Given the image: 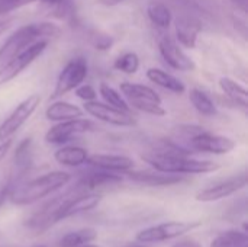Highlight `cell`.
<instances>
[{"label":"cell","mask_w":248,"mask_h":247,"mask_svg":"<svg viewBox=\"0 0 248 247\" xmlns=\"http://www.w3.org/2000/svg\"><path fill=\"white\" fill-rule=\"evenodd\" d=\"M60 33L61 29L51 22H35L16 29L0 48V70L35 42L51 41Z\"/></svg>","instance_id":"1"},{"label":"cell","mask_w":248,"mask_h":247,"mask_svg":"<svg viewBox=\"0 0 248 247\" xmlns=\"http://www.w3.org/2000/svg\"><path fill=\"white\" fill-rule=\"evenodd\" d=\"M70 179L71 176L67 172H49L32 181L13 185L9 199L15 205H31L65 186Z\"/></svg>","instance_id":"2"},{"label":"cell","mask_w":248,"mask_h":247,"mask_svg":"<svg viewBox=\"0 0 248 247\" xmlns=\"http://www.w3.org/2000/svg\"><path fill=\"white\" fill-rule=\"evenodd\" d=\"M144 160L151 165L153 169L171 175H199L211 173L219 169L218 163L209 160H196L190 159L187 154H170L154 151L144 156Z\"/></svg>","instance_id":"3"},{"label":"cell","mask_w":248,"mask_h":247,"mask_svg":"<svg viewBox=\"0 0 248 247\" xmlns=\"http://www.w3.org/2000/svg\"><path fill=\"white\" fill-rule=\"evenodd\" d=\"M121 92L124 93L129 106L154 116H164L166 109L161 106V98L158 93L144 84L138 83H122Z\"/></svg>","instance_id":"4"},{"label":"cell","mask_w":248,"mask_h":247,"mask_svg":"<svg viewBox=\"0 0 248 247\" xmlns=\"http://www.w3.org/2000/svg\"><path fill=\"white\" fill-rule=\"evenodd\" d=\"M201 221H169L161 223L154 227L144 229L137 234V240L142 243H160L170 239L182 237L183 234L192 231L193 229L199 227Z\"/></svg>","instance_id":"5"},{"label":"cell","mask_w":248,"mask_h":247,"mask_svg":"<svg viewBox=\"0 0 248 247\" xmlns=\"http://www.w3.org/2000/svg\"><path fill=\"white\" fill-rule=\"evenodd\" d=\"M87 61L83 57H76L73 60H70L65 67L61 70L54 92L51 95L52 99H57L71 90H74L77 86H80L84 79L87 77Z\"/></svg>","instance_id":"6"},{"label":"cell","mask_w":248,"mask_h":247,"mask_svg":"<svg viewBox=\"0 0 248 247\" xmlns=\"http://www.w3.org/2000/svg\"><path fill=\"white\" fill-rule=\"evenodd\" d=\"M39 102V95H31L26 99H23L0 124V141L10 138L31 118V115L36 111Z\"/></svg>","instance_id":"7"},{"label":"cell","mask_w":248,"mask_h":247,"mask_svg":"<svg viewBox=\"0 0 248 247\" xmlns=\"http://www.w3.org/2000/svg\"><path fill=\"white\" fill-rule=\"evenodd\" d=\"M94 124L84 118L60 121L57 125L48 130V132L45 134V140L49 144H65L80 134L94 131Z\"/></svg>","instance_id":"8"},{"label":"cell","mask_w":248,"mask_h":247,"mask_svg":"<svg viewBox=\"0 0 248 247\" xmlns=\"http://www.w3.org/2000/svg\"><path fill=\"white\" fill-rule=\"evenodd\" d=\"M189 144L196 151L211 153V154H228L230 151L235 148L234 140L224 137V135L203 131V128L202 130L199 128L193 135H190Z\"/></svg>","instance_id":"9"},{"label":"cell","mask_w":248,"mask_h":247,"mask_svg":"<svg viewBox=\"0 0 248 247\" xmlns=\"http://www.w3.org/2000/svg\"><path fill=\"white\" fill-rule=\"evenodd\" d=\"M247 172H241L235 176H231L219 183L208 186L196 194V201L199 202H214L222 198H227L247 186Z\"/></svg>","instance_id":"10"},{"label":"cell","mask_w":248,"mask_h":247,"mask_svg":"<svg viewBox=\"0 0 248 247\" xmlns=\"http://www.w3.org/2000/svg\"><path fill=\"white\" fill-rule=\"evenodd\" d=\"M84 111L92 115L93 118H97L102 122L115 125V127H132L135 125V118L131 112L121 111L118 108H113L108 103H102L97 100H90L84 103Z\"/></svg>","instance_id":"11"},{"label":"cell","mask_w":248,"mask_h":247,"mask_svg":"<svg viewBox=\"0 0 248 247\" xmlns=\"http://www.w3.org/2000/svg\"><path fill=\"white\" fill-rule=\"evenodd\" d=\"M48 42L49 41H38L33 45H31L29 48H26L23 52H20L19 55H16L4 68L0 70V84L7 83L12 79H15L28 66H31L39 55H42V52L48 47Z\"/></svg>","instance_id":"12"},{"label":"cell","mask_w":248,"mask_h":247,"mask_svg":"<svg viewBox=\"0 0 248 247\" xmlns=\"http://www.w3.org/2000/svg\"><path fill=\"white\" fill-rule=\"evenodd\" d=\"M158 49L164 61L174 70L193 71L196 68L193 60L180 48V45L169 35H164L158 41Z\"/></svg>","instance_id":"13"},{"label":"cell","mask_w":248,"mask_h":247,"mask_svg":"<svg viewBox=\"0 0 248 247\" xmlns=\"http://www.w3.org/2000/svg\"><path fill=\"white\" fill-rule=\"evenodd\" d=\"M86 163L96 169L108 172H128L134 167V160L128 156L119 154H92L87 156Z\"/></svg>","instance_id":"14"},{"label":"cell","mask_w":248,"mask_h":247,"mask_svg":"<svg viewBox=\"0 0 248 247\" xmlns=\"http://www.w3.org/2000/svg\"><path fill=\"white\" fill-rule=\"evenodd\" d=\"M202 23L198 17L182 15L176 19V38L186 48H195Z\"/></svg>","instance_id":"15"},{"label":"cell","mask_w":248,"mask_h":247,"mask_svg":"<svg viewBox=\"0 0 248 247\" xmlns=\"http://www.w3.org/2000/svg\"><path fill=\"white\" fill-rule=\"evenodd\" d=\"M128 178L137 183L145 185V186H170V185H176L183 182L185 179L182 176L177 175H171V173H164V172H131L128 170Z\"/></svg>","instance_id":"16"},{"label":"cell","mask_w":248,"mask_h":247,"mask_svg":"<svg viewBox=\"0 0 248 247\" xmlns=\"http://www.w3.org/2000/svg\"><path fill=\"white\" fill-rule=\"evenodd\" d=\"M42 6V10L55 19L71 22L76 17L74 0H38Z\"/></svg>","instance_id":"17"},{"label":"cell","mask_w":248,"mask_h":247,"mask_svg":"<svg viewBox=\"0 0 248 247\" xmlns=\"http://www.w3.org/2000/svg\"><path fill=\"white\" fill-rule=\"evenodd\" d=\"M45 116L49 121H67V119H74V118H81L83 116V109H80L78 106L70 103V102H64V100H58L51 103L46 111H45Z\"/></svg>","instance_id":"18"},{"label":"cell","mask_w":248,"mask_h":247,"mask_svg":"<svg viewBox=\"0 0 248 247\" xmlns=\"http://www.w3.org/2000/svg\"><path fill=\"white\" fill-rule=\"evenodd\" d=\"M116 182H121V176H116L113 172H108V170H103V169H96V170L84 175L78 181L77 188L96 189V188H100V186H105V185H109V183H116Z\"/></svg>","instance_id":"19"},{"label":"cell","mask_w":248,"mask_h":247,"mask_svg":"<svg viewBox=\"0 0 248 247\" xmlns=\"http://www.w3.org/2000/svg\"><path fill=\"white\" fill-rule=\"evenodd\" d=\"M87 156H89L87 150L80 146H64L55 151L54 159L62 166L76 167V166L84 165L87 160Z\"/></svg>","instance_id":"20"},{"label":"cell","mask_w":248,"mask_h":247,"mask_svg":"<svg viewBox=\"0 0 248 247\" xmlns=\"http://www.w3.org/2000/svg\"><path fill=\"white\" fill-rule=\"evenodd\" d=\"M219 87L228 99H231L243 111H247L248 93L244 86H241L240 83H237L235 80H232L230 77H221L219 79Z\"/></svg>","instance_id":"21"},{"label":"cell","mask_w":248,"mask_h":247,"mask_svg":"<svg viewBox=\"0 0 248 247\" xmlns=\"http://www.w3.org/2000/svg\"><path fill=\"white\" fill-rule=\"evenodd\" d=\"M147 77L153 83H155L160 87L167 89V90H170L173 93H183L186 90L185 84L177 77H174L173 74H170V73H167V71H164L161 68H154V67L153 68H148Z\"/></svg>","instance_id":"22"},{"label":"cell","mask_w":248,"mask_h":247,"mask_svg":"<svg viewBox=\"0 0 248 247\" xmlns=\"http://www.w3.org/2000/svg\"><path fill=\"white\" fill-rule=\"evenodd\" d=\"M147 15L150 17V20L161 29L169 28L171 23V19H173L169 6L161 1H151L147 6Z\"/></svg>","instance_id":"23"},{"label":"cell","mask_w":248,"mask_h":247,"mask_svg":"<svg viewBox=\"0 0 248 247\" xmlns=\"http://www.w3.org/2000/svg\"><path fill=\"white\" fill-rule=\"evenodd\" d=\"M189 99L192 102V105L195 106V109L205 115V116H214L217 114V106L214 103V100L201 89H190L189 92Z\"/></svg>","instance_id":"24"},{"label":"cell","mask_w":248,"mask_h":247,"mask_svg":"<svg viewBox=\"0 0 248 247\" xmlns=\"http://www.w3.org/2000/svg\"><path fill=\"white\" fill-rule=\"evenodd\" d=\"M248 236L240 230H228L215 237L209 247H247Z\"/></svg>","instance_id":"25"},{"label":"cell","mask_w":248,"mask_h":247,"mask_svg":"<svg viewBox=\"0 0 248 247\" xmlns=\"http://www.w3.org/2000/svg\"><path fill=\"white\" fill-rule=\"evenodd\" d=\"M96 237H97V231L94 229H80L77 231H71L65 234L60 240V247H78L90 243Z\"/></svg>","instance_id":"26"},{"label":"cell","mask_w":248,"mask_h":247,"mask_svg":"<svg viewBox=\"0 0 248 247\" xmlns=\"http://www.w3.org/2000/svg\"><path fill=\"white\" fill-rule=\"evenodd\" d=\"M99 93H100V96L103 98V100L108 105H110L113 108H118L121 111H125V112H131V106L128 105L125 98H122L121 93L116 89H113L112 86H109L108 83H100Z\"/></svg>","instance_id":"27"},{"label":"cell","mask_w":248,"mask_h":247,"mask_svg":"<svg viewBox=\"0 0 248 247\" xmlns=\"http://www.w3.org/2000/svg\"><path fill=\"white\" fill-rule=\"evenodd\" d=\"M31 146H32L31 138H26L17 146L15 151V167L17 173L16 178H20L31 165Z\"/></svg>","instance_id":"28"},{"label":"cell","mask_w":248,"mask_h":247,"mask_svg":"<svg viewBox=\"0 0 248 247\" xmlns=\"http://www.w3.org/2000/svg\"><path fill=\"white\" fill-rule=\"evenodd\" d=\"M115 68L126 74H135L140 68V57L135 52H125L115 60Z\"/></svg>","instance_id":"29"},{"label":"cell","mask_w":248,"mask_h":247,"mask_svg":"<svg viewBox=\"0 0 248 247\" xmlns=\"http://www.w3.org/2000/svg\"><path fill=\"white\" fill-rule=\"evenodd\" d=\"M89 38H90V42L96 47V49H108L113 42L110 35L99 32V31H93Z\"/></svg>","instance_id":"30"},{"label":"cell","mask_w":248,"mask_h":247,"mask_svg":"<svg viewBox=\"0 0 248 247\" xmlns=\"http://www.w3.org/2000/svg\"><path fill=\"white\" fill-rule=\"evenodd\" d=\"M38 0H0V15H9L10 12L20 9Z\"/></svg>","instance_id":"31"},{"label":"cell","mask_w":248,"mask_h":247,"mask_svg":"<svg viewBox=\"0 0 248 247\" xmlns=\"http://www.w3.org/2000/svg\"><path fill=\"white\" fill-rule=\"evenodd\" d=\"M76 95L77 98L83 99L84 102H90L96 99V90L90 84H80L76 87Z\"/></svg>","instance_id":"32"},{"label":"cell","mask_w":248,"mask_h":247,"mask_svg":"<svg viewBox=\"0 0 248 247\" xmlns=\"http://www.w3.org/2000/svg\"><path fill=\"white\" fill-rule=\"evenodd\" d=\"M171 247H202V245L195 239H183V240H179L177 243H174Z\"/></svg>","instance_id":"33"},{"label":"cell","mask_w":248,"mask_h":247,"mask_svg":"<svg viewBox=\"0 0 248 247\" xmlns=\"http://www.w3.org/2000/svg\"><path fill=\"white\" fill-rule=\"evenodd\" d=\"M10 147H12V140H10V138H7V140L1 141V144H0V163L3 162V159H4V157H6V154L9 153Z\"/></svg>","instance_id":"34"},{"label":"cell","mask_w":248,"mask_h":247,"mask_svg":"<svg viewBox=\"0 0 248 247\" xmlns=\"http://www.w3.org/2000/svg\"><path fill=\"white\" fill-rule=\"evenodd\" d=\"M10 189H12V183H6L1 189H0V208L3 207V204L6 202V199L9 198V194H10Z\"/></svg>","instance_id":"35"},{"label":"cell","mask_w":248,"mask_h":247,"mask_svg":"<svg viewBox=\"0 0 248 247\" xmlns=\"http://www.w3.org/2000/svg\"><path fill=\"white\" fill-rule=\"evenodd\" d=\"M12 20H13V17H10L7 15H0V35L10 26Z\"/></svg>","instance_id":"36"},{"label":"cell","mask_w":248,"mask_h":247,"mask_svg":"<svg viewBox=\"0 0 248 247\" xmlns=\"http://www.w3.org/2000/svg\"><path fill=\"white\" fill-rule=\"evenodd\" d=\"M122 1H125V0H99V3L103 6H116Z\"/></svg>","instance_id":"37"},{"label":"cell","mask_w":248,"mask_h":247,"mask_svg":"<svg viewBox=\"0 0 248 247\" xmlns=\"http://www.w3.org/2000/svg\"><path fill=\"white\" fill-rule=\"evenodd\" d=\"M78 247H100V246H96V245H90V243H86V245H81V246Z\"/></svg>","instance_id":"38"},{"label":"cell","mask_w":248,"mask_h":247,"mask_svg":"<svg viewBox=\"0 0 248 247\" xmlns=\"http://www.w3.org/2000/svg\"><path fill=\"white\" fill-rule=\"evenodd\" d=\"M126 247H144V246H126Z\"/></svg>","instance_id":"39"},{"label":"cell","mask_w":248,"mask_h":247,"mask_svg":"<svg viewBox=\"0 0 248 247\" xmlns=\"http://www.w3.org/2000/svg\"><path fill=\"white\" fill-rule=\"evenodd\" d=\"M35 247H45V246H35Z\"/></svg>","instance_id":"40"}]
</instances>
